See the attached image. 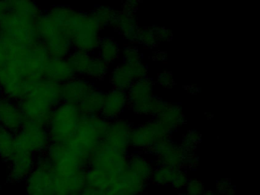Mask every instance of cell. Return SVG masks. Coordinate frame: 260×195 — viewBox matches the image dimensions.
<instances>
[{
	"mask_svg": "<svg viewBox=\"0 0 260 195\" xmlns=\"http://www.w3.org/2000/svg\"><path fill=\"white\" fill-rule=\"evenodd\" d=\"M0 18V40L6 44L28 45L38 41L36 23L43 11L34 2L7 1Z\"/></svg>",
	"mask_w": 260,
	"mask_h": 195,
	"instance_id": "obj_1",
	"label": "cell"
},
{
	"mask_svg": "<svg viewBox=\"0 0 260 195\" xmlns=\"http://www.w3.org/2000/svg\"><path fill=\"white\" fill-rule=\"evenodd\" d=\"M38 41L44 46L49 57L66 59L73 51L72 44L66 29L43 12L36 23Z\"/></svg>",
	"mask_w": 260,
	"mask_h": 195,
	"instance_id": "obj_2",
	"label": "cell"
},
{
	"mask_svg": "<svg viewBox=\"0 0 260 195\" xmlns=\"http://www.w3.org/2000/svg\"><path fill=\"white\" fill-rule=\"evenodd\" d=\"M101 27L92 15L76 11L68 27L73 50L92 53L100 45Z\"/></svg>",
	"mask_w": 260,
	"mask_h": 195,
	"instance_id": "obj_3",
	"label": "cell"
},
{
	"mask_svg": "<svg viewBox=\"0 0 260 195\" xmlns=\"http://www.w3.org/2000/svg\"><path fill=\"white\" fill-rule=\"evenodd\" d=\"M77 106L61 102L51 113L47 125L51 143H67L74 136L81 120Z\"/></svg>",
	"mask_w": 260,
	"mask_h": 195,
	"instance_id": "obj_4",
	"label": "cell"
},
{
	"mask_svg": "<svg viewBox=\"0 0 260 195\" xmlns=\"http://www.w3.org/2000/svg\"><path fill=\"white\" fill-rule=\"evenodd\" d=\"M15 139L16 149L36 156L45 153L51 143L47 126L30 120H25L22 127L15 133Z\"/></svg>",
	"mask_w": 260,
	"mask_h": 195,
	"instance_id": "obj_5",
	"label": "cell"
},
{
	"mask_svg": "<svg viewBox=\"0 0 260 195\" xmlns=\"http://www.w3.org/2000/svg\"><path fill=\"white\" fill-rule=\"evenodd\" d=\"M52 164L45 153L38 155L36 166L26 178L27 195H54Z\"/></svg>",
	"mask_w": 260,
	"mask_h": 195,
	"instance_id": "obj_6",
	"label": "cell"
},
{
	"mask_svg": "<svg viewBox=\"0 0 260 195\" xmlns=\"http://www.w3.org/2000/svg\"><path fill=\"white\" fill-rule=\"evenodd\" d=\"M127 155L103 147L100 144L91 156L89 166L110 175L114 179L127 169Z\"/></svg>",
	"mask_w": 260,
	"mask_h": 195,
	"instance_id": "obj_7",
	"label": "cell"
},
{
	"mask_svg": "<svg viewBox=\"0 0 260 195\" xmlns=\"http://www.w3.org/2000/svg\"><path fill=\"white\" fill-rule=\"evenodd\" d=\"M169 131L159 122L155 121L132 129L129 137L130 146L138 149H150L159 140L167 138Z\"/></svg>",
	"mask_w": 260,
	"mask_h": 195,
	"instance_id": "obj_8",
	"label": "cell"
},
{
	"mask_svg": "<svg viewBox=\"0 0 260 195\" xmlns=\"http://www.w3.org/2000/svg\"><path fill=\"white\" fill-rule=\"evenodd\" d=\"M147 183L127 169L121 172L100 193L101 195H142L145 191Z\"/></svg>",
	"mask_w": 260,
	"mask_h": 195,
	"instance_id": "obj_9",
	"label": "cell"
},
{
	"mask_svg": "<svg viewBox=\"0 0 260 195\" xmlns=\"http://www.w3.org/2000/svg\"><path fill=\"white\" fill-rule=\"evenodd\" d=\"M132 129L130 125L123 120L109 123L101 146L106 149L127 155L130 146L129 137Z\"/></svg>",
	"mask_w": 260,
	"mask_h": 195,
	"instance_id": "obj_10",
	"label": "cell"
},
{
	"mask_svg": "<svg viewBox=\"0 0 260 195\" xmlns=\"http://www.w3.org/2000/svg\"><path fill=\"white\" fill-rule=\"evenodd\" d=\"M28 94L43 106L54 110L62 102L61 85L42 79L31 88Z\"/></svg>",
	"mask_w": 260,
	"mask_h": 195,
	"instance_id": "obj_11",
	"label": "cell"
},
{
	"mask_svg": "<svg viewBox=\"0 0 260 195\" xmlns=\"http://www.w3.org/2000/svg\"><path fill=\"white\" fill-rule=\"evenodd\" d=\"M17 102L0 94V126L16 133L25 122Z\"/></svg>",
	"mask_w": 260,
	"mask_h": 195,
	"instance_id": "obj_12",
	"label": "cell"
},
{
	"mask_svg": "<svg viewBox=\"0 0 260 195\" xmlns=\"http://www.w3.org/2000/svg\"><path fill=\"white\" fill-rule=\"evenodd\" d=\"M151 150L157 155L160 166L173 169H180L183 166L184 152L182 147L172 143L167 137L157 142Z\"/></svg>",
	"mask_w": 260,
	"mask_h": 195,
	"instance_id": "obj_13",
	"label": "cell"
},
{
	"mask_svg": "<svg viewBox=\"0 0 260 195\" xmlns=\"http://www.w3.org/2000/svg\"><path fill=\"white\" fill-rule=\"evenodd\" d=\"M94 88L95 87L87 79L75 76L61 85L62 102L78 106Z\"/></svg>",
	"mask_w": 260,
	"mask_h": 195,
	"instance_id": "obj_14",
	"label": "cell"
},
{
	"mask_svg": "<svg viewBox=\"0 0 260 195\" xmlns=\"http://www.w3.org/2000/svg\"><path fill=\"white\" fill-rule=\"evenodd\" d=\"M36 156L25 151L16 149L10 161L9 178L12 181L26 179L36 166Z\"/></svg>",
	"mask_w": 260,
	"mask_h": 195,
	"instance_id": "obj_15",
	"label": "cell"
},
{
	"mask_svg": "<svg viewBox=\"0 0 260 195\" xmlns=\"http://www.w3.org/2000/svg\"><path fill=\"white\" fill-rule=\"evenodd\" d=\"M67 59L49 57L45 62L42 77L44 79L63 85L75 77Z\"/></svg>",
	"mask_w": 260,
	"mask_h": 195,
	"instance_id": "obj_16",
	"label": "cell"
},
{
	"mask_svg": "<svg viewBox=\"0 0 260 195\" xmlns=\"http://www.w3.org/2000/svg\"><path fill=\"white\" fill-rule=\"evenodd\" d=\"M127 102L125 92L121 90L115 89L105 94L103 99L101 116L103 118L115 119L122 112Z\"/></svg>",
	"mask_w": 260,
	"mask_h": 195,
	"instance_id": "obj_17",
	"label": "cell"
},
{
	"mask_svg": "<svg viewBox=\"0 0 260 195\" xmlns=\"http://www.w3.org/2000/svg\"><path fill=\"white\" fill-rule=\"evenodd\" d=\"M105 93L94 88L80 104L77 108L83 117L100 115L103 108Z\"/></svg>",
	"mask_w": 260,
	"mask_h": 195,
	"instance_id": "obj_18",
	"label": "cell"
},
{
	"mask_svg": "<svg viewBox=\"0 0 260 195\" xmlns=\"http://www.w3.org/2000/svg\"><path fill=\"white\" fill-rule=\"evenodd\" d=\"M127 169L147 184L151 179L154 170L152 163L141 155H133L127 159Z\"/></svg>",
	"mask_w": 260,
	"mask_h": 195,
	"instance_id": "obj_19",
	"label": "cell"
},
{
	"mask_svg": "<svg viewBox=\"0 0 260 195\" xmlns=\"http://www.w3.org/2000/svg\"><path fill=\"white\" fill-rule=\"evenodd\" d=\"M153 85L147 79H140L132 84L129 90V100L132 105L143 103L152 98Z\"/></svg>",
	"mask_w": 260,
	"mask_h": 195,
	"instance_id": "obj_20",
	"label": "cell"
},
{
	"mask_svg": "<svg viewBox=\"0 0 260 195\" xmlns=\"http://www.w3.org/2000/svg\"><path fill=\"white\" fill-rule=\"evenodd\" d=\"M76 76H86L92 56L90 53L80 50H73L66 58Z\"/></svg>",
	"mask_w": 260,
	"mask_h": 195,
	"instance_id": "obj_21",
	"label": "cell"
},
{
	"mask_svg": "<svg viewBox=\"0 0 260 195\" xmlns=\"http://www.w3.org/2000/svg\"><path fill=\"white\" fill-rule=\"evenodd\" d=\"M114 180L115 179L110 175L93 168L89 167L85 172L86 187H90L98 191H101Z\"/></svg>",
	"mask_w": 260,
	"mask_h": 195,
	"instance_id": "obj_22",
	"label": "cell"
},
{
	"mask_svg": "<svg viewBox=\"0 0 260 195\" xmlns=\"http://www.w3.org/2000/svg\"><path fill=\"white\" fill-rule=\"evenodd\" d=\"M16 150L14 133L0 126V157L5 161H9Z\"/></svg>",
	"mask_w": 260,
	"mask_h": 195,
	"instance_id": "obj_23",
	"label": "cell"
},
{
	"mask_svg": "<svg viewBox=\"0 0 260 195\" xmlns=\"http://www.w3.org/2000/svg\"><path fill=\"white\" fill-rule=\"evenodd\" d=\"M111 24L113 27H118L127 38L132 39L138 37V32L137 31L135 18L128 12H124L118 15H115Z\"/></svg>",
	"mask_w": 260,
	"mask_h": 195,
	"instance_id": "obj_24",
	"label": "cell"
},
{
	"mask_svg": "<svg viewBox=\"0 0 260 195\" xmlns=\"http://www.w3.org/2000/svg\"><path fill=\"white\" fill-rule=\"evenodd\" d=\"M98 49L100 51L99 56L107 64L114 62L118 58V47L112 38H101Z\"/></svg>",
	"mask_w": 260,
	"mask_h": 195,
	"instance_id": "obj_25",
	"label": "cell"
},
{
	"mask_svg": "<svg viewBox=\"0 0 260 195\" xmlns=\"http://www.w3.org/2000/svg\"><path fill=\"white\" fill-rule=\"evenodd\" d=\"M111 81L112 85L115 87V89L123 91L130 88L133 84V80L127 73V69L124 65L119 66L115 69L112 72Z\"/></svg>",
	"mask_w": 260,
	"mask_h": 195,
	"instance_id": "obj_26",
	"label": "cell"
},
{
	"mask_svg": "<svg viewBox=\"0 0 260 195\" xmlns=\"http://www.w3.org/2000/svg\"><path fill=\"white\" fill-rule=\"evenodd\" d=\"M179 169H173L169 166H160L153 170L150 181L158 185L172 184Z\"/></svg>",
	"mask_w": 260,
	"mask_h": 195,
	"instance_id": "obj_27",
	"label": "cell"
},
{
	"mask_svg": "<svg viewBox=\"0 0 260 195\" xmlns=\"http://www.w3.org/2000/svg\"><path fill=\"white\" fill-rule=\"evenodd\" d=\"M108 70L109 64L104 62L100 56H92L86 76L91 79L99 80L106 76Z\"/></svg>",
	"mask_w": 260,
	"mask_h": 195,
	"instance_id": "obj_28",
	"label": "cell"
},
{
	"mask_svg": "<svg viewBox=\"0 0 260 195\" xmlns=\"http://www.w3.org/2000/svg\"><path fill=\"white\" fill-rule=\"evenodd\" d=\"M90 15L102 29V27L112 22L115 16V12L110 8L100 6L94 9Z\"/></svg>",
	"mask_w": 260,
	"mask_h": 195,
	"instance_id": "obj_29",
	"label": "cell"
},
{
	"mask_svg": "<svg viewBox=\"0 0 260 195\" xmlns=\"http://www.w3.org/2000/svg\"><path fill=\"white\" fill-rule=\"evenodd\" d=\"M127 73L130 75L132 80H140L144 79L147 74V70L145 67L141 63V61L132 63H124Z\"/></svg>",
	"mask_w": 260,
	"mask_h": 195,
	"instance_id": "obj_30",
	"label": "cell"
},
{
	"mask_svg": "<svg viewBox=\"0 0 260 195\" xmlns=\"http://www.w3.org/2000/svg\"><path fill=\"white\" fill-rule=\"evenodd\" d=\"M185 187L186 193L188 195H203L205 192L203 183L198 179L190 180L187 183Z\"/></svg>",
	"mask_w": 260,
	"mask_h": 195,
	"instance_id": "obj_31",
	"label": "cell"
},
{
	"mask_svg": "<svg viewBox=\"0 0 260 195\" xmlns=\"http://www.w3.org/2000/svg\"><path fill=\"white\" fill-rule=\"evenodd\" d=\"M188 181V178H187L186 174H185L183 171L179 169L177 174H176L174 181L172 183V186H173L175 190H182L184 187H185Z\"/></svg>",
	"mask_w": 260,
	"mask_h": 195,
	"instance_id": "obj_32",
	"label": "cell"
},
{
	"mask_svg": "<svg viewBox=\"0 0 260 195\" xmlns=\"http://www.w3.org/2000/svg\"><path fill=\"white\" fill-rule=\"evenodd\" d=\"M124 59H125V63L139 62V53L134 47H127L124 52Z\"/></svg>",
	"mask_w": 260,
	"mask_h": 195,
	"instance_id": "obj_33",
	"label": "cell"
},
{
	"mask_svg": "<svg viewBox=\"0 0 260 195\" xmlns=\"http://www.w3.org/2000/svg\"><path fill=\"white\" fill-rule=\"evenodd\" d=\"M138 37H140L141 41H142L143 44H148V45L153 44L155 41V38H156L154 34L152 33L150 30H144V31L141 32L140 35H138Z\"/></svg>",
	"mask_w": 260,
	"mask_h": 195,
	"instance_id": "obj_34",
	"label": "cell"
},
{
	"mask_svg": "<svg viewBox=\"0 0 260 195\" xmlns=\"http://www.w3.org/2000/svg\"><path fill=\"white\" fill-rule=\"evenodd\" d=\"M217 188L221 195H231V192L233 191L231 188V184L228 183H220Z\"/></svg>",
	"mask_w": 260,
	"mask_h": 195,
	"instance_id": "obj_35",
	"label": "cell"
},
{
	"mask_svg": "<svg viewBox=\"0 0 260 195\" xmlns=\"http://www.w3.org/2000/svg\"><path fill=\"white\" fill-rule=\"evenodd\" d=\"M173 81L171 75L169 73H164L159 77V82L164 86H169Z\"/></svg>",
	"mask_w": 260,
	"mask_h": 195,
	"instance_id": "obj_36",
	"label": "cell"
},
{
	"mask_svg": "<svg viewBox=\"0 0 260 195\" xmlns=\"http://www.w3.org/2000/svg\"><path fill=\"white\" fill-rule=\"evenodd\" d=\"M73 195H101L100 191L90 188V187H85L81 191L77 192Z\"/></svg>",
	"mask_w": 260,
	"mask_h": 195,
	"instance_id": "obj_37",
	"label": "cell"
},
{
	"mask_svg": "<svg viewBox=\"0 0 260 195\" xmlns=\"http://www.w3.org/2000/svg\"><path fill=\"white\" fill-rule=\"evenodd\" d=\"M7 1L0 2V18L2 16L3 14L7 11Z\"/></svg>",
	"mask_w": 260,
	"mask_h": 195,
	"instance_id": "obj_38",
	"label": "cell"
},
{
	"mask_svg": "<svg viewBox=\"0 0 260 195\" xmlns=\"http://www.w3.org/2000/svg\"><path fill=\"white\" fill-rule=\"evenodd\" d=\"M203 195H216L215 193H214L213 191H211V190H209V191L205 192V193H204Z\"/></svg>",
	"mask_w": 260,
	"mask_h": 195,
	"instance_id": "obj_39",
	"label": "cell"
},
{
	"mask_svg": "<svg viewBox=\"0 0 260 195\" xmlns=\"http://www.w3.org/2000/svg\"><path fill=\"white\" fill-rule=\"evenodd\" d=\"M179 195H188V194H187L186 193H180V194H179Z\"/></svg>",
	"mask_w": 260,
	"mask_h": 195,
	"instance_id": "obj_40",
	"label": "cell"
}]
</instances>
